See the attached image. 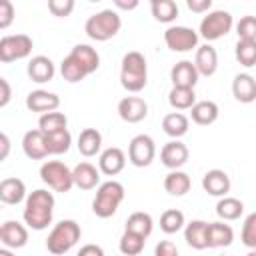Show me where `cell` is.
<instances>
[{
	"label": "cell",
	"mask_w": 256,
	"mask_h": 256,
	"mask_svg": "<svg viewBox=\"0 0 256 256\" xmlns=\"http://www.w3.org/2000/svg\"><path fill=\"white\" fill-rule=\"evenodd\" d=\"M52 216H54V194L44 188L32 190L24 200V210H22L24 224L40 232L52 224Z\"/></svg>",
	"instance_id": "6da1fadb"
},
{
	"label": "cell",
	"mask_w": 256,
	"mask_h": 256,
	"mask_svg": "<svg viewBox=\"0 0 256 256\" xmlns=\"http://www.w3.org/2000/svg\"><path fill=\"white\" fill-rule=\"evenodd\" d=\"M148 82V64L142 52H126L120 66V84L128 92H140Z\"/></svg>",
	"instance_id": "7a4b0ae2"
},
{
	"label": "cell",
	"mask_w": 256,
	"mask_h": 256,
	"mask_svg": "<svg viewBox=\"0 0 256 256\" xmlns=\"http://www.w3.org/2000/svg\"><path fill=\"white\" fill-rule=\"evenodd\" d=\"M120 28H122V18L112 8H106V10H100L92 16H88V20L84 24L86 36L96 42H106V40L114 38L120 32Z\"/></svg>",
	"instance_id": "3957f363"
},
{
	"label": "cell",
	"mask_w": 256,
	"mask_h": 256,
	"mask_svg": "<svg viewBox=\"0 0 256 256\" xmlns=\"http://www.w3.org/2000/svg\"><path fill=\"white\" fill-rule=\"evenodd\" d=\"M80 236H82V230H80V224L76 220H60L50 230V234L46 238V248L50 254L62 256L76 246Z\"/></svg>",
	"instance_id": "277c9868"
},
{
	"label": "cell",
	"mask_w": 256,
	"mask_h": 256,
	"mask_svg": "<svg viewBox=\"0 0 256 256\" xmlns=\"http://www.w3.org/2000/svg\"><path fill=\"white\" fill-rule=\"evenodd\" d=\"M122 200H124V186L118 180H106L96 188V196L92 200V212L98 218H110L116 214Z\"/></svg>",
	"instance_id": "5b68a950"
},
{
	"label": "cell",
	"mask_w": 256,
	"mask_h": 256,
	"mask_svg": "<svg viewBox=\"0 0 256 256\" xmlns=\"http://www.w3.org/2000/svg\"><path fill=\"white\" fill-rule=\"evenodd\" d=\"M40 178L54 192H70V188L74 186L72 170L64 162H60V160H48V162H44L40 166Z\"/></svg>",
	"instance_id": "8992f818"
},
{
	"label": "cell",
	"mask_w": 256,
	"mask_h": 256,
	"mask_svg": "<svg viewBox=\"0 0 256 256\" xmlns=\"http://www.w3.org/2000/svg\"><path fill=\"white\" fill-rule=\"evenodd\" d=\"M232 26H234V18H232L230 12H226V10H212V12H208L202 18L198 36H202L208 42H214V40L226 36L232 30Z\"/></svg>",
	"instance_id": "52a82bcc"
},
{
	"label": "cell",
	"mask_w": 256,
	"mask_h": 256,
	"mask_svg": "<svg viewBox=\"0 0 256 256\" xmlns=\"http://www.w3.org/2000/svg\"><path fill=\"white\" fill-rule=\"evenodd\" d=\"M34 48V42L28 34H8L0 38V62L8 64L14 60L28 58Z\"/></svg>",
	"instance_id": "ba28073f"
},
{
	"label": "cell",
	"mask_w": 256,
	"mask_h": 256,
	"mask_svg": "<svg viewBox=\"0 0 256 256\" xmlns=\"http://www.w3.org/2000/svg\"><path fill=\"white\" fill-rule=\"evenodd\" d=\"M156 156V144L148 134H138L128 144V162L136 168H146Z\"/></svg>",
	"instance_id": "9c48e42d"
},
{
	"label": "cell",
	"mask_w": 256,
	"mask_h": 256,
	"mask_svg": "<svg viewBox=\"0 0 256 256\" xmlns=\"http://www.w3.org/2000/svg\"><path fill=\"white\" fill-rule=\"evenodd\" d=\"M198 32L188 26H170L164 32V42L172 52H190L198 48Z\"/></svg>",
	"instance_id": "30bf717a"
},
{
	"label": "cell",
	"mask_w": 256,
	"mask_h": 256,
	"mask_svg": "<svg viewBox=\"0 0 256 256\" xmlns=\"http://www.w3.org/2000/svg\"><path fill=\"white\" fill-rule=\"evenodd\" d=\"M118 116L128 124H138L148 116V104L140 96H124L118 102Z\"/></svg>",
	"instance_id": "8fae6325"
},
{
	"label": "cell",
	"mask_w": 256,
	"mask_h": 256,
	"mask_svg": "<svg viewBox=\"0 0 256 256\" xmlns=\"http://www.w3.org/2000/svg\"><path fill=\"white\" fill-rule=\"evenodd\" d=\"M188 156H190L188 146L184 142H180V140H170L160 150V160L170 170H180L188 162Z\"/></svg>",
	"instance_id": "7c38bea8"
},
{
	"label": "cell",
	"mask_w": 256,
	"mask_h": 256,
	"mask_svg": "<svg viewBox=\"0 0 256 256\" xmlns=\"http://www.w3.org/2000/svg\"><path fill=\"white\" fill-rule=\"evenodd\" d=\"M0 242L4 244V248L10 250L22 248L28 242V228L16 220H6L0 226Z\"/></svg>",
	"instance_id": "4fadbf2b"
},
{
	"label": "cell",
	"mask_w": 256,
	"mask_h": 256,
	"mask_svg": "<svg viewBox=\"0 0 256 256\" xmlns=\"http://www.w3.org/2000/svg\"><path fill=\"white\" fill-rule=\"evenodd\" d=\"M58 106H60L58 94L48 92V90H32L26 96V108L30 112H38L40 116L48 114V112H56Z\"/></svg>",
	"instance_id": "5bb4252c"
},
{
	"label": "cell",
	"mask_w": 256,
	"mask_h": 256,
	"mask_svg": "<svg viewBox=\"0 0 256 256\" xmlns=\"http://www.w3.org/2000/svg\"><path fill=\"white\" fill-rule=\"evenodd\" d=\"M230 186H232L230 176H228L224 170H220V168L208 170V172L202 176V188H204V192L210 194V196L224 198V196H228Z\"/></svg>",
	"instance_id": "9a60e30c"
},
{
	"label": "cell",
	"mask_w": 256,
	"mask_h": 256,
	"mask_svg": "<svg viewBox=\"0 0 256 256\" xmlns=\"http://www.w3.org/2000/svg\"><path fill=\"white\" fill-rule=\"evenodd\" d=\"M26 74H28V78H30L32 82L44 84V82H50V80L54 78L56 66H54V62H52L48 56L38 54V56L30 58V62H28V66H26Z\"/></svg>",
	"instance_id": "2e32d148"
},
{
	"label": "cell",
	"mask_w": 256,
	"mask_h": 256,
	"mask_svg": "<svg viewBox=\"0 0 256 256\" xmlns=\"http://www.w3.org/2000/svg\"><path fill=\"white\" fill-rule=\"evenodd\" d=\"M126 166V154L118 148V146H110L106 150L100 152V158H98V168L102 174L106 176H116L124 170Z\"/></svg>",
	"instance_id": "e0dca14e"
},
{
	"label": "cell",
	"mask_w": 256,
	"mask_h": 256,
	"mask_svg": "<svg viewBox=\"0 0 256 256\" xmlns=\"http://www.w3.org/2000/svg\"><path fill=\"white\" fill-rule=\"evenodd\" d=\"M200 74L194 66L192 60H180L172 66L170 70V80H172V86H182V88H194L196 82H198Z\"/></svg>",
	"instance_id": "ac0fdd59"
},
{
	"label": "cell",
	"mask_w": 256,
	"mask_h": 256,
	"mask_svg": "<svg viewBox=\"0 0 256 256\" xmlns=\"http://www.w3.org/2000/svg\"><path fill=\"white\" fill-rule=\"evenodd\" d=\"M22 150L30 160H42L48 156V148H46V134L36 128V130H28L22 136Z\"/></svg>",
	"instance_id": "d6986e66"
},
{
	"label": "cell",
	"mask_w": 256,
	"mask_h": 256,
	"mask_svg": "<svg viewBox=\"0 0 256 256\" xmlns=\"http://www.w3.org/2000/svg\"><path fill=\"white\" fill-rule=\"evenodd\" d=\"M72 178L74 186L80 190H92L100 186V168H96L92 162H80L72 168Z\"/></svg>",
	"instance_id": "ffe728a7"
},
{
	"label": "cell",
	"mask_w": 256,
	"mask_h": 256,
	"mask_svg": "<svg viewBox=\"0 0 256 256\" xmlns=\"http://www.w3.org/2000/svg\"><path fill=\"white\" fill-rule=\"evenodd\" d=\"M232 94L242 104L254 102L256 100V78L248 72L236 74L234 80H232Z\"/></svg>",
	"instance_id": "44dd1931"
},
{
	"label": "cell",
	"mask_w": 256,
	"mask_h": 256,
	"mask_svg": "<svg viewBox=\"0 0 256 256\" xmlns=\"http://www.w3.org/2000/svg\"><path fill=\"white\" fill-rule=\"evenodd\" d=\"M194 66L198 70L200 76H212L218 70V52L214 46L204 44L196 48V56H194Z\"/></svg>",
	"instance_id": "7402d4cb"
},
{
	"label": "cell",
	"mask_w": 256,
	"mask_h": 256,
	"mask_svg": "<svg viewBox=\"0 0 256 256\" xmlns=\"http://www.w3.org/2000/svg\"><path fill=\"white\" fill-rule=\"evenodd\" d=\"M206 242L208 248H226L234 242V230L230 224L220 222H208V232H206Z\"/></svg>",
	"instance_id": "603a6c76"
},
{
	"label": "cell",
	"mask_w": 256,
	"mask_h": 256,
	"mask_svg": "<svg viewBox=\"0 0 256 256\" xmlns=\"http://www.w3.org/2000/svg\"><path fill=\"white\" fill-rule=\"evenodd\" d=\"M218 114H220V108L212 100H198L190 108V118L198 126H210V124H214L218 120Z\"/></svg>",
	"instance_id": "cb8c5ba5"
},
{
	"label": "cell",
	"mask_w": 256,
	"mask_h": 256,
	"mask_svg": "<svg viewBox=\"0 0 256 256\" xmlns=\"http://www.w3.org/2000/svg\"><path fill=\"white\" fill-rule=\"evenodd\" d=\"M26 184L20 178H4L0 182V200L4 204H20L22 200H26Z\"/></svg>",
	"instance_id": "d4e9b609"
},
{
	"label": "cell",
	"mask_w": 256,
	"mask_h": 256,
	"mask_svg": "<svg viewBox=\"0 0 256 256\" xmlns=\"http://www.w3.org/2000/svg\"><path fill=\"white\" fill-rule=\"evenodd\" d=\"M78 152L86 158H92L96 154H100L102 150V134L96 130V128H84L78 136Z\"/></svg>",
	"instance_id": "484cf974"
},
{
	"label": "cell",
	"mask_w": 256,
	"mask_h": 256,
	"mask_svg": "<svg viewBox=\"0 0 256 256\" xmlns=\"http://www.w3.org/2000/svg\"><path fill=\"white\" fill-rule=\"evenodd\" d=\"M206 232H208V222L204 220H192L184 226V240L190 248L194 250H204L208 248L206 242Z\"/></svg>",
	"instance_id": "4316f807"
},
{
	"label": "cell",
	"mask_w": 256,
	"mask_h": 256,
	"mask_svg": "<svg viewBox=\"0 0 256 256\" xmlns=\"http://www.w3.org/2000/svg\"><path fill=\"white\" fill-rule=\"evenodd\" d=\"M190 128V120L186 114L182 112H170L162 118V130L172 138V140H180Z\"/></svg>",
	"instance_id": "83f0119b"
},
{
	"label": "cell",
	"mask_w": 256,
	"mask_h": 256,
	"mask_svg": "<svg viewBox=\"0 0 256 256\" xmlns=\"http://www.w3.org/2000/svg\"><path fill=\"white\" fill-rule=\"evenodd\" d=\"M192 186V180L182 170H170L164 178V190L170 196H184Z\"/></svg>",
	"instance_id": "f1b7e54d"
},
{
	"label": "cell",
	"mask_w": 256,
	"mask_h": 256,
	"mask_svg": "<svg viewBox=\"0 0 256 256\" xmlns=\"http://www.w3.org/2000/svg\"><path fill=\"white\" fill-rule=\"evenodd\" d=\"M70 54L88 70V74L96 72L98 66H100V54H98L96 48H92L90 44H76V46L70 50Z\"/></svg>",
	"instance_id": "f546056e"
},
{
	"label": "cell",
	"mask_w": 256,
	"mask_h": 256,
	"mask_svg": "<svg viewBox=\"0 0 256 256\" xmlns=\"http://www.w3.org/2000/svg\"><path fill=\"white\" fill-rule=\"evenodd\" d=\"M242 212H244V204H242V200H238L234 196H224L216 204V214L222 222L238 220L242 216Z\"/></svg>",
	"instance_id": "4dcf8cb0"
},
{
	"label": "cell",
	"mask_w": 256,
	"mask_h": 256,
	"mask_svg": "<svg viewBox=\"0 0 256 256\" xmlns=\"http://www.w3.org/2000/svg\"><path fill=\"white\" fill-rule=\"evenodd\" d=\"M152 228H154V220L148 212H132L128 218H126V230L128 232H134L142 238H148L152 234Z\"/></svg>",
	"instance_id": "1f68e13d"
},
{
	"label": "cell",
	"mask_w": 256,
	"mask_h": 256,
	"mask_svg": "<svg viewBox=\"0 0 256 256\" xmlns=\"http://www.w3.org/2000/svg\"><path fill=\"white\" fill-rule=\"evenodd\" d=\"M168 102L174 110H190L198 100L194 88H182V86H172L168 92Z\"/></svg>",
	"instance_id": "d6a6232c"
},
{
	"label": "cell",
	"mask_w": 256,
	"mask_h": 256,
	"mask_svg": "<svg viewBox=\"0 0 256 256\" xmlns=\"http://www.w3.org/2000/svg\"><path fill=\"white\" fill-rule=\"evenodd\" d=\"M150 10H152L154 20H158L162 24H170L178 16V4L174 0H152Z\"/></svg>",
	"instance_id": "836d02e7"
},
{
	"label": "cell",
	"mask_w": 256,
	"mask_h": 256,
	"mask_svg": "<svg viewBox=\"0 0 256 256\" xmlns=\"http://www.w3.org/2000/svg\"><path fill=\"white\" fill-rule=\"evenodd\" d=\"M60 74H62V78L66 80V82H80V80H84L86 76H88V70L72 56V54H68L64 60H62V64H60Z\"/></svg>",
	"instance_id": "e575fe53"
},
{
	"label": "cell",
	"mask_w": 256,
	"mask_h": 256,
	"mask_svg": "<svg viewBox=\"0 0 256 256\" xmlns=\"http://www.w3.org/2000/svg\"><path fill=\"white\" fill-rule=\"evenodd\" d=\"M186 226V218H184V212L178 210V208H168L162 212L160 216V228L162 232L166 234H176L180 232L182 228Z\"/></svg>",
	"instance_id": "d590c367"
},
{
	"label": "cell",
	"mask_w": 256,
	"mask_h": 256,
	"mask_svg": "<svg viewBox=\"0 0 256 256\" xmlns=\"http://www.w3.org/2000/svg\"><path fill=\"white\" fill-rule=\"evenodd\" d=\"M72 144V134L66 130H58L52 134H46V148L48 154H66Z\"/></svg>",
	"instance_id": "8d00e7d4"
},
{
	"label": "cell",
	"mask_w": 256,
	"mask_h": 256,
	"mask_svg": "<svg viewBox=\"0 0 256 256\" xmlns=\"http://www.w3.org/2000/svg\"><path fill=\"white\" fill-rule=\"evenodd\" d=\"M68 126V118L66 114L62 112H48V114H42L40 120H38V128L44 132V134H52V132H58V130H66Z\"/></svg>",
	"instance_id": "74e56055"
},
{
	"label": "cell",
	"mask_w": 256,
	"mask_h": 256,
	"mask_svg": "<svg viewBox=\"0 0 256 256\" xmlns=\"http://www.w3.org/2000/svg\"><path fill=\"white\" fill-rule=\"evenodd\" d=\"M144 242H146V238H142V236H138V234H134V232L124 230L118 248H120V252H122L124 256H138V254L144 250Z\"/></svg>",
	"instance_id": "f35d334b"
},
{
	"label": "cell",
	"mask_w": 256,
	"mask_h": 256,
	"mask_svg": "<svg viewBox=\"0 0 256 256\" xmlns=\"http://www.w3.org/2000/svg\"><path fill=\"white\" fill-rule=\"evenodd\" d=\"M234 54L242 66L246 68L256 66V40H238Z\"/></svg>",
	"instance_id": "ab89813d"
},
{
	"label": "cell",
	"mask_w": 256,
	"mask_h": 256,
	"mask_svg": "<svg viewBox=\"0 0 256 256\" xmlns=\"http://www.w3.org/2000/svg\"><path fill=\"white\" fill-rule=\"evenodd\" d=\"M240 240L246 248L254 250L256 248V212L248 214L244 218V224H242V234H240Z\"/></svg>",
	"instance_id": "60d3db41"
},
{
	"label": "cell",
	"mask_w": 256,
	"mask_h": 256,
	"mask_svg": "<svg viewBox=\"0 0 256 256\" xmlns=\"http://www.w3.org/2000/svg\"><path fill=\"white\" fill-rule=\"evenodd\" d=\"M238 40H256V16H242L236 24Z\"/></svg>",
	"instance_id": "b9f144b4"
},
{
	"label": "cell",
	"mask_w": 256,
	"mask_h": 256,
	"mask_svg": "<svg viewBox=\"0 0 256 256\" xmlns=\"http://www.w3.org/2000/svg\"><path fill=\"white\" fill-rule=\"evenodd\" d=\"M48 10L58 18H66L74 10V0H48Z\"/></svg>",
	"instance_id": "7bdbcfd3"
},
{
	"label": "cell",
	"mask_w": 256,
	"mask_h": 256,
	"mask_svg": "<svg viewBox=\"0 0 256 256\" xmlns=\"http://www.w3.org/2000/svg\"><path fill=\"white\" fill-rule=\"evenodd\" d=\"M14 20V6L10 0H0V28L6 30Z\"/></svg>",
	"instance_id": "ee69618b"
},
{
	"label": "cell",
	"mask_w": 256,
	"mask_h": 256,
	"mask_svg": "<svg viewBox=\"0 0 256 256\" xmlns=\"http://www.w3.org/2000/svg\"><path fill=\"white\" fill-rule=\"evenodd\" d=\"M154 256H180V252L172 240H160L154 248Z\"/></svg>",
	"instance_id": "f6af8a7d"
},
{
	"label": "cell",
	"mask_w": 256,
	"mask_h": 256,
	"mask_svg": "<svg viewBox=\"0 0 256 256\" xmlns=\"http://www.w3.org/2000/svg\"><path fill=\"white\" fill-rule=\"evenodd\" d=\"M186 6L196 12V14H202V12H208L210 6H212V0H186Z\"/></svg>",
	"instance_id": "bcb514c9"
},
{
	"label": "cell",
	"mask_w": 256,
	"mask_h": 256,
	"mask_svg": "<svg viewBox=\"0 0 256 256\" xmlns=\"http://www.w3.org/2000/svg\"><path fill=\"white\" fill-rule=\"evenodd\" d=\"M76 256H104V250L98 244H84Z\"/></svg>",
	"instance_id": "7dc6e473"
},
{
	"label": "cell",
	"mask_w": 256,
	"mask_h": 256,
	"mask_svg": "<svg viewBox=\"0 0 256 256\" xmlns=\"http://www.w3.org/2000/svg\"><path fill=\"white\" fill-rule=\"evenodd\" d=\"M0 90H2V94H0V106L4 108L10 102V98H12V88H10V84H8L6 78H0Z\"/></svg>",
	"instance_id": "c3c4849f"
},
{
	"label": "cell",
	"mask_w": 256,
	"mask_h": 256,
	"mask_svg": "<svg viewBox=\"0 0 256 256\" xmlns=\"http://www.w3.org/2000/svg\"><path fill=\"white\" fill-rule=\"evenodd\" d=\"M114 6L120 8V10H134L138 6V0H114Z\"/></svg>",
	"instance_id": "681fc988"
},
{
	"label": "cell",
	"mask_w": 256,
	"mask_h": 256,
	"mask_svg": "<svg viewBox=\"0 0 256 256\" xmlns=\"http://www.w3.org/2000/svg\"><path fill=\"white\" fill-rule=\"evenodd\" d=\"M0 146H2V152H0V160H4L10 152V140L6 134H0Z\"/></svg>",
	"instance_id": "f907efd6"
},
{
	"label": "cell",
	"mask_w": 256,
	"mask_h": 256,
	"mask_svg": "<svg viewBox=\"0 0 256 256\" xmlns=\"http://www.w3.org/2000/svg\"><path fill=\"white\" fill-rule=\"evenodd\" d=\"M0 256H14V254L10 252V248H2L0 250Z\"/></svg>",
	"instance_id": "816d5d0a"
},
{
	"label": "cell",
	"mask_w": 256,
	"mask_h": 256,
	"mask_svg": "<svg viewBox=\"0 0 256 256\" xmlns=\"http://www.w3.org/2000/svg\"><path fill=\"white\" fill-rule=\"evenodd\" d=\"M246 256H256V248H254V250H250V252H248Z\"/></svg>",
	"instance_id": "f5cc1de1"
}]
</instances>
